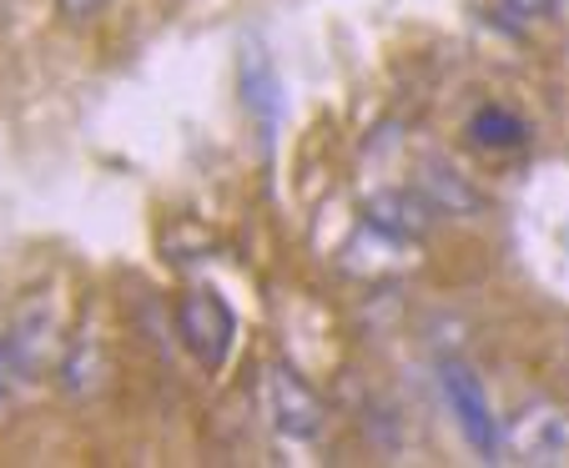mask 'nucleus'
<instances>
[{
    "label": "nucleus",
    "instance_id": "f257e3e1",
    "mask_svg": "<svg viewBox=\"0 0 569 468\" xmlns=\"http://www.w3.org/2000/svg\"><path fill=\"white\" fill-rule=\"evenodd\" d=\"M439 394L449 404V418L459 424L463 444L473 448V458L495 464L499 458V424H495V408H489V394H483L479 372L459 358H443L439 362Z\"/></svg>",
    "mask_w": 569,
    "mask_h": 468
},
{
    "label": "nucleus",
    "instance_id": "f03ea898",
    "mask_svg": "<svg viewBox=\"0 0 569 468\" xmlns=\"http://www.w3.org/2000/svg\"><path fill=\"white\" fill-rule=\"evenodd\" d=\"M177 338L187 342V352L197 362L222 368V358L232 352V338H237V318L212 288H197L177 302Z\"/></svg>",
    "mask_w": 569,
    "mask_h": 468
},
{
    "label": "nucleus",
    "instance_id": "7ed1b4c3",
    "mask_svg": "<svg viewBox=\"0 0 569 468\" xmlns=\"http://www.w3.org/2000/svg\"><path fill=\"white\" fill-rule=\"evenodd\" d=\"M237 81H242V107L262 121V131H278L282 111H288V91H282V76H278V61L262 51L258 41L242 46V61H237Z\"/></svg>",
    "mask_w": 569,
    "mask_h": 468
},
{
    "label": "nucleus",
    "instance_id": "20e7f679",
    "mask_svg": "<svg viewBox=\"0 0 569 468\" xmlns=\"http://www.w3.org/2000/svg\"><path fill=\"white\" fill-rule=\"evenodd\" d=\"M268 398H272V424L288 438H318L322 434V398L302 384L288 362L268 372Z\"/></svg>",
    "mask_w": 569,
    "mask_h": 468
},
{
    "label": "nucleus",
    "instance_id": "39448f33",
    "mask_svg": "<svg viewBox=\"0 0 569 468\" xmlns=\"http://www.w3.org/2000/svg\"><path fill=\"white\" fill-rule=\"evenodd\" d=\"M363 217H368V227L398 237V242H419V237L433 227V202L423 192H403V187H393V192L368 197Z\"/></svg>",
    "mask_w": 569,
    "mask_h": 468
},
{
    "label": "nucleus",
    "instance_id": "423d86ee",
    "mask_svg": "<svg viewBox=\"0 0 569 468\" xmlns=\"http://www.w3.org/2000/svg\"><path fill=\"white\" fill-rule=\"evenodd\" d=\"M515 448L529 464H569V414L555 404H539L519 418Z\"/></svg>",
    "mask_w": 569,
    "mask_h": 468
},
{
    "label": "nucleus",
    "instance_id": "0eeeda50",
    "mask_svg": "<svg viewBox=\"0 0 569 468\" xmlns=\"http://www.w3.org/2000/svg\"><path fill=\"white\" fill-rule=\"evenodd\" d=\"M419 192L433 202V212H449V217H463V212H479V192L469 181L449 167V161H423V177H419Z\"/></svg>",
    "mask_w": 569,
    "mask_h": 468
},
{
    "label": "nucleus",
    "instance_id": "6e6552de",
    "mask_svg": "<svg viewBox=\"0 0 569 468\" xmlns=\"http://www.w3.org/2000/svg\"><path fill=\"white\" fill-rule=\"evenodd\" d=\"M469 141L479 151H515L529 141V127L505 107H479L469 117Z\"/></svg>",
    "mask_w": 569,
    "mask_h": 468
},
{
    "label": "nucleus",
    "instance_id": "1a4fd4ad",
    "mask_svg": "<svg viewBox=\"0 0 569 468\" xmlns=\"http://www.w3.org/2000/svg\"><path fill=\"white\" fill-rule=\"evenodd\" d=\"M509 16H519V21H539V16L555 11V0H505Z\"/></svg>",
    "mask_w": 569,
    "mask_h": 468
},
{
    "label": "nucleus",
    "instance_id": "9d476101",
    "mask_svg": "<svg viewBox=\"0 0 569 468\" xmlns=\"http://www.w3.org/2000/svg\"><path fill=\"white\" fill-rule=\"evenodd\" d=\"M56 6H61L66 21H91V16H97L107 0H56Z\"/></svg>",
    "mask_w": 569,
    "mask_h": 468
},
{
    "label": "nucleus",
    "instance_id": "9b49d317",
    "mask_svg": "<svg viewBox=\"0 0 569 468\" xmlns=\"http://www.w3.org/2000/svg\"><path fill=\"white\" fill-rule=\"evenodd\" d=\"M11 348H6V342H0V394H6V372H11Z\"/></svg>",
    "mask_w": 569,
    "mask_h": 468
}]
</instances>
